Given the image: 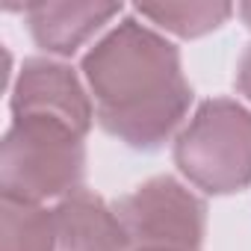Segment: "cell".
<instances>
[{
  "mask_svg": "<svg viewBox=\"0 0 251 251\" xmlns=\"http://www.w3.org/2000/svg\"><path fill=\"white\" fill-rule=\"evenodd\" d=\"M83 77L98 124L136 151H157L192 103L177 48L139 18L115 24L83 56Z\"/></svg>",
  "mask_w": 251,
  "mask_h": 251,
  "instance_id": "cell-1",
  "label": "cell"
},
{
  "mask_svg": "<svg viewBox=\"0 0 251 251\" xmlns=\"http://www.w3.org/2000/svg\"><path fill=\"white\" fill-rule=\"evenodd\" d=\"M83 136L50 118H15L0 151V189L21 201L68 198L83 189Z\"/></svg>",
  "mask_w": 251,
  "mask_h": 251,
  "instance_id": "cell-2",
  "label": "cell"
},
{
  "mask_svg": "<svg viewBox=\"0 0 251 251\" xmlns=\"http://www.w3.org/2000/svg\"><path fill=\"white\" fill-rule=\"evenodd\" d=\"M175 163L210 195L245 189L251 183V109L230 98L204 100L175 142Z\"/></svg>",
  "mask_w": 251,
  "mask_h": 251,
  "instance_id": "cell-3",
  "label": "cell"
},
{
  "mask_svg": "<svg viewBox=\"0 0 251 251\" xmlns=\"http://www.w3.org/2000/svg\"><path fill=\"white\" fill-rule=\"evenodd\" d=\"M127 239V251H201L204 201L180 180L151 177L112 204Z\"/></svg>",
  "mask_w": 251,
  "mask_h": 251,
  "instance_id": "cell-4",
  "label": "cell"
},
{
  "mask_svg": "<svg viewBox=\"0 0 251 251\" xmlns=\"http://www.w3.org/2000/svg\"><path fill=\"white\" fill-rule=\"evenodd\" d=\"M12 115L50 118L86 136L92 127L95 109H92V98L86 95L71 65L33 56V59H24L18 80L12 86Z\"/></svg>",
  "mask_w": 251,
  "mask_h": 251,
  "instance_id": "cell-5",
  "label": "cell"
},
{
  "mask_svg": "<svg viewBox=\"0 0 251 251\" xmlns=\"http://www.w3.org/2000/svg\"><path fill=\"white\" fill-rule=\"evenodd\" d=\"M30 33L39 48L56 56H71L80 45H86L98 30H103L115 15H121V3H100V0H42L24 6Z\"/></svg>",
  "mask_w": 251,
  "mask_h": 251,
  "instance_id": "cell-6",
  "label": "cell"
},
{
  "mask_svg": "<svg viewBox=\"0 0 251 251\" xmlns=\"http://www.w3.org/2000/svg\"><path fill=\"white\" fill-rule=\"evenodd\" d=\"M56 251H127L112 207L89 189H77L53 207Z\"/></svg>",
  "mask_w": 251,
  "mask_h": 251,
  "instance_id": "cell-7",
  "label": "cell"
},
{
  "mask_svg": "<svg viewBox=\"0 0 251 251\" xmlns=\"http://www.w3.org/2000/svg\"><path fill=\"white\" fill-rule=\"evenodd\" d=\"M0 251H56V219L42 204L3 195Z\"/></svg>",
  "mask_w": 251,
  "mask_h": 251,
  "instance_id": "cell-8",
  "label": "cell"
},
{
  "mask_svg": "<svg viewBox=\"0 0 251 251\" xmlns=\"http://www.w3.org/2000/svg\"><path fill=\"white\" fill-rule=\"evenodd\" d=\"M136 12L154 21L160 30H169L180 39H198L204 33L219 30L230 15V3H142Z\"/></svg>",
  "mask_w": 251,
  "mask_h": 251,
  "instance_id": "cell-9",
  "label": "cell"
},
{
  "mask_svg": "<svg viewBox=\"0 0 251 251\" xmlns=\"http://www.w3.org/2000/svg\"><path fill=\"white\" fill-rule=\"evenodd\" d=\"M236 89L251 100V48L242 53L239 59V71H236Z\"/></svg>",
  "mask_w": 251,
  "mask_h": 251,
  "instance_id": "cell-10",
  "label": "cell"
},
{
  "mask_svg": "<svg viewBox=\"0 0 251 251\" xmlns=\"http://www.w3.org/2000/svg\"><path fill=\"white\" fill-rule=\"evenodd\" d=\"M239 15H242V21H245L248 30H251V3H242V6H239Z\"/></svg>",
  "mask_w": 251,
  "mask_h": 251,
  "instance_id": "cell-11",
  "label": "cell"
}]
</instances>
